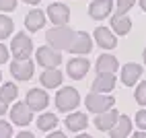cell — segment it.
I'll list each match as a JSON object with an SVG mask.
<instances>
[{"mask_svg": "<svg viewBox=\"0 0 146 138\" xmlns=\"http://www.w3.org/2000/svg\"><path fill=\"white\" fill-rule=\"evenodd\" d=\"M74 37H76V31H72V29L66 27V25L54 27V29H50V31H47V35H45L47 43H50L54 50H58V52H60V50H70Z\"/></svg>", "mask_w": 146, "mask_h": 138, "instance_id": "cell-1", "label": "cell"}, {"mask_svg": "<svg viewBox=\"0 0 146 138\" xmlns=\"http://www.w3.org/2000/svg\"><path fill=\"white\" fill-rule=\"evenodd\" d=\"M86 109L93 111V113H105V111H109L113 109V105H115V99L111 95H103V93H91V95H86Z\"/></svg>", "mask_w": 146, "mask_h": 138, "instance_id": "cell-2", "label": "cell"}, {"mask_svg": "<svg viewBox=\"0 0 146 138\" xmlns=\"http://www.w3.org/2000/svg\"><path fill=\"white\" fill-rule=\"evenodd\" d=\"M78 103H80V95L72 87H64L56 95V105H58L60 111H72Z\"/></svg>", "mask_w": 146, "mask_h": 138, "instance_id": "cell-3", "label": "cell"}, {"mask_svg": "<svg viewBox=\"0 0 146 138\" xmlns=\"http://www.w3.org/2000/svg\"><path fill=\"white\" fill-rule=\"evenodd\" d=\"M11 50H13V56L17 60H29V56H31V50H33V43L29 35L25 33H17L13 43H11Z\"/></svg>", "mask_w": 146, "mask_h": 138, "instance_id": "cell-4", "label": "cell"}, {"mask_svg": "<svg viewBox=\"0 0 146 138\" xmlns=\"http://www.w3.org/2000/svg\"><path fill=\"white\" fill-rule=\"evenodd\" d=\"M60 62H62V56L52 45H41L37 50V64H41L43 68H56Z\"/></svg>", "mask_w": 146, "mask_h": 138, "instance_id": "cell-5", "label": "cell"}, {"mask_svg": "<svg viewBox=\"0 0 146 138\" xmlns=\"http://www.w3.org/2000/svg\"><path fill=\"white\" fill-rule=\"evenodd\" d=\"M25 103L31 107V111H41V109L47 107V103H50V97H47V93L43 89H31V91L27 93Z\"/></svg>", "mask_w": 146, "mask_h": 138, "instance_id": "cell-6", "label": "cell"}, {"mask_svg": "<svg viewBox=\"0 0 146 138\" xmlns=\"http://www.w3.org/2000/svg\"><path fill=\"white\" fill-rule=\"evenodd\" d=\"M47 17L52 19V23H56V27H62L70 19V8L62 2H54V4L47 6Z\"/></svg>", "mask_w": 146, "mask_h": 138, "instance_id": "cell-7", "label": "cell"}, {"mask_svg": "<svg viewBox=\"0 0 146 138\" xmlns=\"http://www.w3.org/2000/svg\"><path fill=\"white\" fill-rule=\"evenodd\" d=\"M31 117H33V111L31 107H29L27 103H15V107L11 109V120L17 124V126H27L31 124Z\"/></svg>", "mask_w": 146, "mask_h": 138, "instance_id": "cell-8", "label": "cell"}, {"mask_svg": "<svg viewBox=\"0 0 146 138\" xmlns=\"http://www.w3.org/2000/svg\"><path fill=\"white\" fill-rule=\"evenodd\" d=\"M33 62L31 60H15L11 64V72L17 81H29L33 76Z\"/></svg>", "mask_w": 146, "mask_h": 138, "instance_id": "cell-9", "label": "cell"}, {"mask_svg": "<svg viewBox=\"0 0 146 138\" xmlns=\"http://www.w3.org/2000/svg\"><path fill=\"white\" fill-rule=\"evenodd\" d=\"M111 8H113V0H93L89 6V15L95 21H101L111 13Z\"/></svg>", "mask_w": 146, "mask_h": 138, "instance_id": "cell-10", "label": "cell"}, {"mask_svg": "<svg viewBox=\"0 0 146 138\" xmlns=\"http://www.w3.org/2000/svg\"><path fill=\"white\" fill-rule=\"evenodd\" d=\"M91 47H93V39H91V35L84 33V31H78V33H76V37H74V41H72V45H70V52L82 56V54H89Z\"/></svg>", "mask_w": 146, "mask_h": 138, "instance_id": "cell-11", "label": "cell"}, {"mask_svg": "<svg viewBox=\"0 0 146 138\" xmlns=\"http://www.w3.org/2000/svg\"><path fill=\"white\" fill-rule=\"evenodd\" d=\"M89 60L86 58H72L70 62H68V66H66V70H68V74H70V78H82L86 72H89Z\"/></svg>", "mask_w": 146, "mask_h": 138, "instance_id": "cell-12", "label": "cell"}, {"mask_svg": "<svg viewBox=\"0 0 146 138\" xmlns=\"http://www.w3.org/2000/svg\"><path fill=\"white\" fill-rule=\"evenodd\" d=\"M113 89H115V76L113 74H97V78L93 81V93L107 95Z\"/></svg>", "mask_w": 146, "mask_h": 138, "instance_id": "cell-13", "label": "cell"}, {"mask_svg": "<svg viewBox=\"0 0 146 138\" xmlns=\"http://www.w3.org/2000/svg\"><path fill=\"white\" fill-rule=\"evenodd\" d=\"M95 39L103 50H113V47L117 45V39H115V35L107 27H97L95 29Z\"/></svg>", "mask_w": 146, "mask_h": 138, "instance_id": "cell-14", "label": "cell"}, {"mask_svg": "<svg viewBox=\"0 0 146 138\" xmlns=\"http://www.w3.org/2000/svg\"><path fill=\"white\" fill-rule=\"evenodd\" d=\"M117 60H115V56H109V54H103L99 56V60H97V72L99 74H113L117 72Z\"/></svg>", "mask_w": 146, "mask_h": 138, "instance_id": "cell-15", "label": "cell"}, {"mask_svg": "<svg viewBox=\"0 0 146 138\" xmlns=\"http://www.w3.org/2000/svg\"><path fill=\"white\" fill-rule=\"evenodd\" d=\"M117 120H119V113L115 109H109V111L99 113L95 117V126L99 128V130H111V128L117 124Z\"/></svg>", "mask_w": 146, "mask_h": 138, "instance_id": "cell-16", "label": "cell"}, {"mask_svg": "<svg viewBox=\"0 0 146 138\" xmlns=\"http://www.w3.org/2000/svg\"><path fill=\"white\" fill-rule=\"evenodd\" d=\"M140 74H142V66L140 64H134V62L132 64H125L121 68V83L128 85V87H132L140 78Z\"/></svg>", "mask_w": 146, "mask_h": 138, "instance_id": "cell-17", "label": "cell"}, {"mask_svg": "<svg viewBox=\"0 0 146 138\" xmlns=\"http://www.w3.org/2000/svg\"><path fill=\"white\" fill-rule=\"evenodd\" d=\"M25 25H27L29 31H39V29L45 25V15H43V11H39V8H33L31 13H27Z\"/></svg>", "mask_w": 146, "mask_h": 138, "instance_id": "cell-18", "label": "cell"}, {"mask_svg": "<svg viewBox=\"0 0 146 138\" xmlns=\"http://www.w3.org/2000/svg\"><path fill=\"white\" fill-rule=\"evenodd\" d=\"M109 132H111V138H128L130 132H132V122H130V117H128V115H119L117 124H115Z\"/></svg>", "mask_w": 146, "mask_h": 138, "instance_id": "cell-19", "label": "cell"}, {"mask_svg": "<svg viewBox=\"0 0 146 138\" xmlns=\"http://www.w3.org/2000/svg\"><path fill=\"white\" fill-rule=\"evenodd\" d=\"M41 85L45 89H56L62 85V72L56 68H45V72L41 74Z\"/></svg>", "mask_w": 146, "mask_h": 138, "instance_id": "cell-20", "label": "cell"}, {"mask_svg": "<svg viewBox=\"0 0 146 138\" xmlns=\"http://www.w3.org/2000/svg\"><path fill=\"white\" fill-rule=\"evenodd\" d=\"M86 124H89V120H86V115L80 113V111L70 113V115L66 117V128H68V130H72V132H80V130H84Z\"/></svg>", "mask_w": 146, "mask_h": 138, "instance_id": "cell-21", "label": "cell"}, {"mask_svg": "<svg viewBox=\"0 0 146 138\" xmlns=\"http://www.w3.org/2000/svg\"><path fill=\"white\" fill-rule=\"evenodd\" d=\"M111 29L117 35H125V33H130V29H132V21L125 15H113L111 19Z\"/></svg>", "mask_w": 146, "mask_h": 138, "instance_id": "cell-22", "label": "cell"}, {"mask_svg": "<svg viewBox=\"0 0 146 138\" xmlns=\"http://www.w3.org/2000/svg\"><path fill=\"white\" fill-rule=\"evenodd\" d=\"M17 95H19V89H17L13 83H4L2 89H0V99H2L6 105L11 103V101H15V99H17Z\"/></svg>", "mask_w": 146, "mask_h": 138, "instance_id": "cell-23", "label": "cell"}, {"mask_svg": "<svg viewBox=\"0 0 146 138\" xmlns=\"http://www.w3.org/2000/svg\"><path fill=\"white\" fill-rule=\"evenodd\" d=\"M58 126V117L54 115V113H43V115H39L37 117V128L39 130H54V128Z\"/></svg>", "mask_w": 146, "mask_h": 138, "instance_id": "cell-24", "label": "cell"}, {"mask_svg": "<svg viewBox=\"0 0 146 138\" xmlns=\"http://www.w3.org/2000/svg\"><path fill=\"white\" fill-rule=\"evenodd\" d=\"M13 33V21L4 15H0V39H6Z\"/></svg>", "mask_w": 146, "mask_h": 138, "instance_id": "cell-25", "label": "cell"}, {"mask_svg": "<svg viewBox=\"0 0 146 138\" xmlns=\"http://www.w3.org/2000/svg\"><path fill=\"white\" fill-rule=\"evenodd\" d=\"M136 101H138L140 105H146V81H142L138 87H136Z\"/></svg>", "mask_w": 146, "mask_h": 138, "instance_id": "cell-26", "label": "cell"}, {"mask_svg": "<svg viewBox=\"0 0 146 138\" xmlns=\"http://www.w3.org/2000/svg\"><path fill=\"white\" fill-rule=\"evenodd\" d=\"M134 6V0H117V6H115V15H125Z\"/></svg>", "mask_w": 146, "mask_h": 138, "instance_id": "cell-27", "label": "cell"}, {"mask_svg": "<svg viewBox=\"0 0 146 138\" xmlns=\"http://www.w3.org/2000/svg\"><path fill=\"white\" fill-rule=\"evenodd\" d=\"M13 136V126L8 122H0V138H11Z\"/></svg>", "mask_w": 146, "mask_h": 138, "instance_id": "cell-28", "label": "cell"}, {"mask_svg": "<svg viewBox=\"0 0 146 138\" xmlns=\"http://www.w3.org/2000/svg\"><path fill=\"white\" fill-rule=\"evenodd\" d=\"M17 8V0H0V11L4 13H11Z\"/></svg>", "mask_w": 146, "mask_h": 138, "instance_id": "cell-29", "label": "cell"}, {"mask_svg": "<svg viewBox=\"0 0 146 138\" xmlns=\"http://www.w3.org/2000/svg\"><path fill=\"white\" fill-rule=\"evenodd\" d=\"M136 124H138L142 130H146V109H140L136 113Z\"/></svg>", "mask_w": 146, "mask_h": 138, "instance_id": "cell-30", "label": "cell"}, {"mask_svg": "<svg viewBox=\"0 0 146 138\" xmlns=\"http://www.w3.org/2000/svg\"><path fill=\"white\" fill-rule=\"evenodd\" d=\"M8 60V47L4 43H0V64H4Z\"/></svg>", "mask_w": 146, "mask_h": 138, "instance_id": "cell-31", "label": "cell"}, {"mask_svg": "<svg viewBox=\"0 0 146 138\" xmlns=\"http://www.w3.org/2000/svg\"><path fill=\"white\" fill-rule=\"evenodd\" d=\"M15 138H35V136H33L31 132H21V134H17Z\"/></svg>", "mask_w": 146, "mask_h": 138, "instance_id": "cell-32", "label": "cell"}, {"mask_svg": "<svg viewBox=\"0 0 146 138\" xmlns=\"http://www.w3.org/2000/svg\"><path fill=\"white\" fill-rule=\"evenodd\" d=\"M47 138H66V134H64V132H52Z\"/></svg>", "mask_w": 146, "mask_h": 138, "instance_id": "cell-33", "label": "cell"}, {"mask_svg": "<svg viewBox=\"0 0 146 138\" xmlns=\"http://www.w3.org/2000/svg\"><path fill=\"white\" fill-rule=\"evenodd\" d=\"M2 113H6V103L0 99V115H2Z\"/></svg>", "mask_w": 146, "mask_h": 138, "instance_id": "cell-34", "label": "cell"}, {"mask_svg": "<svg viewBox=\"0 0 146 138\" xmlns=\"http://www.w3.org/2000/svg\"><path fill=\"white\" fill-rule=\"evenodd\" d=\"M132 138H146V132H136Z\"/></svg>", "mask_w": 146, "mask_h": 138, "instance_id": "cell-35", "label": "cell"}, {"mask_svg": "<svg viewBox=\"0 0 146 138\" xmlns=\"http://www.w3.org/2000/svg\"><path fill=\"white\" fill-rule=\"evenodd\" d=\"M140 6H142V11L146 13V0H140Z\"/></svg>", "mask_w": 146, "mask_h": 138, "instance_id": "cell-36", "label": "cell"}, {"mask_svg": "<svg viewBox=\"0 0 146 138\" xmlns=\"http://www.w3.org/2000/svg\"><path fill=\"white\" fill-rule=\"evenodd\" d=\"M27 4H39V0H25Z\"/></svg>", "mask_w": 146, "mask_h": 138, "instance_id": "cell-37", "label": "cell"}, {"mask_svg": "<svg viewBox=\"0 0 146 138\" xmlns=\"http://www.w3.org/2000/svg\"><path fill=\"white\" fill-rule=\"evenodd\" d=\"M78 138H93V136H89V134H80Z\"/></svg>", "mask_w": 146, "mask_h": 138, "instance_id": "cell-38", "label": "cell"}, {"mask_svg": "<svg viewBox=\"0 0 146 138\" xmlns=\"http://www.w3.org/2000/svg\"><path fill=\"white\" fill-rule=\"evenodd\" d=\"M144 62H146V50H144Z\"/></svg>", "mask_w": 146, "mask_h": 138, "instance_id": "cell-39", "label": "cell"}, {"mask_svg": "<svg viewBox=\"0 0 146 138\" xmlns=\"http://www.w3.org/2000/svg\"><path fill=\"white\" fill-rule=\"evenodd\" d=\"M0 81H2V74H0Z\"/></svg>", "mask_w": 146, "mask_h": 138, "instance_id": "cell-40", "label": "cell"}]
</instances>
